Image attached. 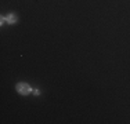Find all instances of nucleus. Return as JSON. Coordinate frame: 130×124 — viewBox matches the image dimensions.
Masks as SVG:
<instances>
[{
	"mask_svg": "<svg viewBox=\"0 0 130 124\" xmlns=\"http://www.w3.org/2000/svg\"><path fill=\"white\" fill-rule=\"evenodd\" d=\"M15 88H17V91L20 92L21 95H28V94H30V91H32L30 86L26 84V83H18V84L15 86Z\"/></svg>",
	"mask_w": 130,
	"mask_h": 124,
	"instance_id": "nucleus-1",
	"label": "nucleus"
},
{
	"mask_svg": "<svg viewBox=\"0 0 130 124\" xmlns=\"http://www.w3.org/2000/svg\"><path fill=\"white\" fill-rule=\"evenodd\" d=\"M6 21H7L8 24H14V22H17V15H14V14H8L7 17H6Z\"/></svg>",
	"mask_w": 130,
	"mask_h": 124,
	"instance_id": "nucleus-2",
	"label": "nucleus"
}]
</instances>
